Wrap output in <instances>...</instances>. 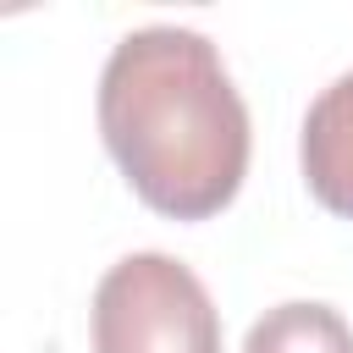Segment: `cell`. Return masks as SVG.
Returning a JSON list of instances; mask_svg holds the SVG:
<instances>
[{"mask_svg": "<svg viewBox=\"0 0 353 353\" xmlns=\"http://www.w3.org/2000/svg\"><path fill=\"white\" fill-rule=\"evenodd\" d=\"M243 353H353V325L331 303L292 298V303L265 309L248 325Z\"/></svg>", "mask_w": 353, "mask_h": 353, "instance_id": "4", "label": "cell"}, {"mask_svg": "<svg viewBox=\"0 0 353 353\" xmlns=\"http://www.w3.org/2000/svg\"><path fill=\"white\" fill-rule=\"evenodd\" d=\"M298 160H303V182H309L314 204L353 221V72H342L309 105Z\"/></svg>", "mask_w": 353, "mask_h": 353, "instance_id": "3", "label": "cell"}, {"mask_svg": "<svg viewBox=\"0 0 353 353\" xmlns=\"http://www.w3.org/2000/svg\"><path fill=\"white\" fill-rule=\"evenodd\" d=\"M94 353H221V309L171 254H127L94 287Z\"/></svg>", "mask_w": 353, "mask_h": 353, "instance_id": "2", "label": "cell"}, {"mask_svg": "<svg viewBox=\"0 0 353 353\" xmlns=\"http://www.w3.org/2000/svg\"><path fill=\"white\" fill-rule=\"evenodd\" d=\"M99 138L127 188L171 221L221 215L248 176V105L221 50L176 22L132 28L110 50Z\"/></svg>", "mask_w": 353, "mask_h": 353, "instance_id": "1", "label": "cell"}]
</instances>
